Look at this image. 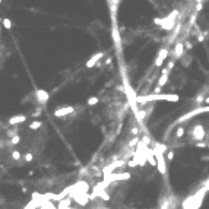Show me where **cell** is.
Wrapping results in <instances>:
<instances>
[{"instance_id":"1","label":"cell","mask_w":209,"mask_h":209,"mask_svg":"<svg viewBox=\"0 0 209 209\" xmlns=\"http://www.w3.org/2000/svg\"><path fill=\"white\" fill-rule=\"evenodd\" d=\"M208 193V190L205 187H200L196 193L187 196L184 200H183V209H199L202 206L203 200H205V196Z\"/></svg>"},{"instance_id":"2","label":"cell","mask_w":209,"mask_h":209,"mask_svg":"<svg viewBox=\"0 0 209 209\" xmlns=\"http://www.w3.org/2000/svg\"><path fill=\"white\" fill-rule=\"evenodd\" d=\"M178 101L180 97L175 94H152V95H142L136 97V102H148V101Z\"/></svg>"},{"instance_id":"3","label":"cell","mask_w":209,"mask_h":209,"mask_svg":"<svg viewBox=\"0 0 209 209\" xmlns=\"http://www.w3.org/2000/svg\"><path fill=\"white\" fill-rule=\"evenodd\" d=\"M205 136H206V130H205V127H203L202 124L193 126V129H192V138H193L195 141H197V142L203 141Z\"/></svg>"},{"instance_id":"4","label":"cell","mask_w":209,"mask_h":209,"mask_svg":"<svg viewBox=\"0 0 209 209\" xmlns=\"http://www.w3.org/2000/svg\"><path fill=\"white\" fill-rule=\"evenodd\" d=\"M35 100L40 105H46L50 100V94H48L46 89H37L35 91Z\"/></svg>"},{"instance_id":"5","label":"cell","mask_w":209,"mask_h":209,"mask_svg":"<svg viewBox=\"0 0 209 209\" xmlns=\"http://www.w3.org/2000/svg\"><path fill=\"white\" fill-rule=\"evenodd\" d=\"M168 53H170L168 48H161V51L158 53V56H156V59H155V68H161L162 63L168 57Z\"/></svg>"},{"instance_id":"6","label":"cell","mask_w":209,"mask_h":209,"mask_svg":"<svg viewBox=\"0 0 209 209\" xmlns=\"http://www.w3.org/2000/svg\"><path fill=\"white\" fill-rule=\"evenodd\" d=\"M102 57H104V53H102V51H100V53H97L95 56H92V57H91V59H89V60H88L86 63H85V66H86V69L94 68L95 64L98 63V60H100V59H102Z\"/></svg>"},{"instance_id":"7","label":"cell","mask_w":209,"mask_h":209,"mask_svg":"<svg viewBox=\"0 0 209 209\" xmlns=\"http://www.w3.org/2000/svg\"><path fill=\"white\" fill-rule=\"evenodd\" d=\"M73 111H75L73 107H60L54 111V116H56V117H64V116L70 114V113H73Z\"/></svg>"},{"instance_id":"8","label":"cell","mask_w":209,"mask_h":209,"mask_svg":"<svg viewBox=\"0 0 209 209\" xmlns=\"http://www.w3.org/2000/svg\"><path fill=\"white\" fill-rule=\"evenodd\" d=\"M25 120H27V116L25 114H16L9 119V126H16L19 123H24Z\"/></svg>"},{"instance_id":"9","label":"cell","mask_w":209,"mask_h":209,"mask_svg":"<svg viewBox=\"0 0 209 209\" xmlns=\"http://www.w3.org/2000/svg\"><path fill=\"white\" fill-rule=\"evenodd\" d=\"M183 54H184V44L180 41L174 46V59H182Z\"/></svg>"},{"instance_id":"10","label":"cell","mask_w":209,"mask_h":209,"mask_svg":"<svg viewBox=\"0 0 209 209\" xmlns=\"http://www.w3.org/2000/svg\"><path fill=\"white\" fill-rule=\"evenodd\" d=\"M167 82H168V73H165V72H162V76L158 79V85L160 86H164V85H167Z\"/></svg>"},{"instance_id":"11","label":"cell","mask_w":209,"mask_h":209,"mask_svg":"<svg viewBox=\"0 0 209 209\" xmlns=\"http://www.w3.org/2000/svg\"><path fill=\"white\" fill-rule=\"evenodd\" d=\"M98 102H100V98H98V97H91V98H88L86 104L88 105H91V107H94V105H97Z\"/></svg>"},{"instance_id":"12","label":"cell","mask_w":209,"mask_h":209,"mask_svg":"<svg viewBox=\"0 0 209 209\" xmlns=\"http://www.w3.org/2000/svg\"><path fill=\"white\" fill-rule=\"evenodd\" d=\"M42 126V122H32L29 123V130H38Z\"/></svg>"},{"instance_id":"13","label":"cell","mask_w":209,"mask_h":209,"mask_svg":"<svg viewBox=\"0 0 209 209\" xmlns=\"http://www.w3.org/2000/svg\"><path fill=\"white\" fill-rule=\"evenodd\" d=\"M10 156H12V160H15V161H20V152L16 151V149H13V151L10 152Z\"/></svg>"},{"instance_id":"14","label":"cell","mask_w":209,"mask_h":209,"mask_svg":"<svg viewBox=\"0 0 209 209\" xmlns=\"http://www.w3.org/2000/svg\"><path fill=\"white\" fill-rule=\"evenodd\" d=\"M184 133H186V129H184V127H178L177 130H175V138H177V139H180V138H183V136H184Z\"/></svg>"},{"instance_id":"15","label":"cell","mask_w":209,"mask_h":209,"mask_svg":"<svg viewBox=\"0 0 209 209\" xmlns=\"http://www.w3.org/2000/svg\"><path fill=\"white\" fill-rule=\"evenodd\" d=\"M2 22H3V27L6 28V29H10V28H12V20L9 19V18H3Z\"/></svg>"},{"instance_id":"16","label":"cell","mask_w":209,"mask_h":209,"mask_svg":"<svg viewBox=\"0 0 209 209\" xmlns=\"http://www.w3.org/2000/svg\"><path fill=\"white\" fill-rule=\"evenodd\" d=\"M32 160H34V155H32L31 152H27V154H25V156H24V161H25V162H31Z\"/></svg>"},{"instance_id":"17","label":"cell","mask_w":209,"mask_h":209,"mask_svg":"<svg viewBox=\"0 0 209 209\" xmlns=\"http://www.w3.org/2000/svg\"><path fill=\"white\" fill-rule=\"evenodd\" d=\"M174 156H175L174 151H167V160H168V161H173V160H174Z\"/></svg>"},{"instance_id":"18","label":"cell","mask_w":209,"mask_h":209,"mask_svg":"<svg viewBox=\"0 0 209 209\" xmlns=\"http://www.w3.org/2000/svg\"><path fill=\"white\" fill-rule=\"evenodd\" d=\"M196 146H197V148H208V143H203V142H196Z\"/></svg>"},{"instance_id":"19","label":"cell","mask_w":209,"mask_h":209,"mask_svg":"<svg viewBox=\"0 0 209 209\" xmlns=\"http://www.w3.org/2000/svg\"><path fill=\"white\" fill-rule=\"evenodd\" d=\"M110 3H111V6L114 5V7H116V9H117V6L120 5V0H110Z\"/></svg>"},{"instance_id":"20","label":"cell","mask_w":209,"mask_h":209,"mask_svg":"<svg viewBox=\"0 0 209 209\" xmlns=\"http://www.w3.org/2000/svg\"><path fill=\"white\" fill-rule=\"evenodd\" d=\"M203 187H205V189L209 192V177L206 178V182H205V184H203Z\"/></svg>"},{"instance_id":"21","label":"cell","mask_w":209,"mask_h":209,"mask_svg":"<svg viewBox=\"0 0 209 209\" xmlns=\"http://www.w3.org/2000/svg\"><path fill=\"white\" fill-rule=\"evenodd\" d=\"M186 47H187V50H190L192 48V42H186Z\"/></svg>"},{"instance_id":"22","label":"cell","mask_w":209,"mask_h":209,"mask_svg":"<svg viewBox=\"0 0 209 209\" xmlns=\"http://www.w3.org/2000/svg\"><path fill=\"white\" fill-rule=\"evenodd\" d=\"M205 104H209V97L208 98H205Z\"/></svg>"},{"instance_id":"23","label":"cell","mask_w":209,"mask_h":209,"mask_svg":"<svg viewBox=\"0 0 209 209\" xmlns=\"http://www.w3.org/2000/svg\"><path fill=\"white\" fill-rule=\"evenodd\" d=\"M2 3H3V0H0V5H2Z\"/></svg>"},{"instance_id":"24","label":"cell","mask_w":209,"mask_h":209,"mask_svg":"<svg viewBox=\"0 0 209 209\" xmlns=\"http://www.w3.org/2000/svg\"><path fill=\"white\" fill-rule=\"evenodd\" d=\"M208 149H209V143H208Z\"/></svg>"},{"instance_id":"25","label":"cell","mask_w":209,"mask_h":209,"mask_svg":"<svg viewBox=\"0 0 209 209\" xmlns=\"http://www.w3.org/2000/svg\"><path fill=\"white\" fill-rule=\"evenodd\" d=\"M0 29H2V27H0Z\"/></svg>"}]
</instances>
